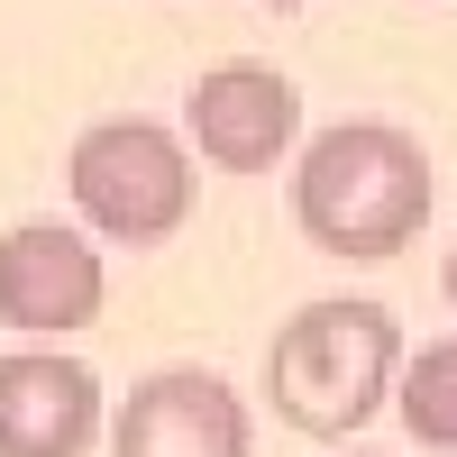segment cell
<instances>
[{
    "label": "cell",
    "instance_id": "cell-2",
    "mask_svg": "<svg viewBox=\"0 0 457 457\" xmlns=\"http://www.w3.org/2000/svg\"><path fill=\"white\" fill-rule=\"evenodd\" d=\"M403 385V329L385 302H302L265 348V403L302 439H348L366 430L385 394Z\"/></svg>",
    "mask_w": 457,
    "mask_h": 457
},
{
    "label": "cell",
    "instance_id": "cell-5",
    "mask_svg": "<svg viewBox=\"0 0 457 457\" xmlns=\"http://www.w3.org/2000/svg\"><path fill=\"white\" fill-rule=\"evenodd\" d=\"M101 256L83 228L64 220H19L0 238V320L28 329V338H64V329H92L101 320Z\"/></svg>",
    "mask_w": 457,
    "mask_h": 457
},
{
    "label": "cell",
    "instance_id": "cell-11",
    "mask_svg": "<svg viewBox=\"0 0 457 457\" xmlns=\"http://www.w3.org/2000/svg\"><path fill=\"white\" fill-rule=\"evenodd\" d=\"M348 457H366V448H348Z\"/></svg>",
    "mask_w": 457,
    "mask_h": 457
},
{
    "label": "cell",
    "instance_id": "cell-6",
    "mask_svg": "<svg viewBox=\"0 0 457 457\" xmlns=\"http://www.w3.org/2000/svg\"><path fill=\"white\" fill-rule=\"evenodd\" d=\"M110 457H247V403L202 366H165L129 385L110 421Z\"/></svg>",
    "mask_w": 457,
    "mask_h": 457
},
{
    "label": "cell",
    "instance_id": "cell-4",
    "mask_svg": "<svg viewBox=\"0 0 457 457\" xmlns=\"http://www.w3.org/2000/svg\"><path fill=\"white\" fill-rule=\"evenodd\" d=\"M183 129H193V146L220 174H265L302 137V92H293V73L256 64V55H228V64H211L193 83Z\"/></svg>",
    "mask_w": 457,
    "mask_h": 457
},
{
    "label": "cell",
    "instance_id": "cell-10",
    "mask_svg": "<svg viewBox=\"0 0 457 457\" xmlns=\"http://www.w3.org/2000/svg\"><path fill=\"white\" fill-rule=\"evenodd\" d=\"M265 10H302V0H265Z\"/></svg>",
    "mask_w": 457,
    "mask_h": 457
},
{
    "label": "cell",
    "instance_id": "cell-7",
    "mask_svg": "<svg viewBox=\"0 0 457 457\" xmlns=\"http://www.w3.org/2000/svg\"><path fill=\"white\" fill-rule=\"evenodd\" d=\"M101 439V375L19 348L0 357V457H83Z\"/></svg>",
    "mask_w": 457,
    "mask_h": 457
},
{
    "label": "cell",
    "instance_id": "cell-1",
    "mask_svg": "<svg viewBox=\"0 0 457 457\" xmlns=\"http://www.w3.org/2000/svg\"><path fill=\"white\" fill-rule=\"evenodd\" d=\"M293 220L320 256L385 265L421 238L430 220V156L394 120H338L302 146L293 165Z\"/></svg>",
    "mask_w": 457,
    "mask_h": 457
},
{
    "label": "cell",
    "instance_id": "cell-3",
    "mask_svg": "<svg viewBox=\"0 0 457 457\" xmlns=\"http://www.w3.org/2000/svg\"><path fill=\"white\" fill-rule=\"evenodd\" d=\"M73 211L120 247H156L193 220V146L156 120H92L64 156Z\"/></svg>",
    "mask_w": 457,
    "mask_h": 457
},
{
    "label": "cell",
    "instance_id": "cell-8",
    "mask_svg": "<svg viewBox=\"0 0 457 457\" xmlns=\"http://www.w3.org/2000/svg\"><path fill=\"white\" fill-rule=\"evenodd\" d=\"M394 403H403V430L421 448H448L457 457V338H430L421 357H403Z\"/></svg>",
    "mask_w": 457,
    "mask_h": 457
},
{
    "label": "cell",
    "instance_id": "cell-9",
    "mask_svg": "<svg viewBox=\"0 0 457 457\" xmlns=\"http://www.w3.org/2000/svg\"><path fill=\"white\" fill-rule=\"evenodd\" d=\"M448 312H457V247H448Z\"/></svg>",
    "mask_w": 457,
    "mask_h": 457
}]
</instances>
